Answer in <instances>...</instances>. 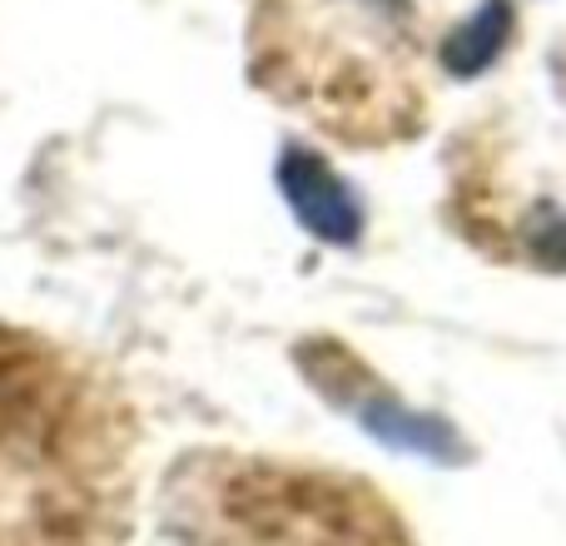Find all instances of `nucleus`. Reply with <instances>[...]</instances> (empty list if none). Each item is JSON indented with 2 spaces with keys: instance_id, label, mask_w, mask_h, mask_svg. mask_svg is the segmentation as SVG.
I'll list each match as a JSON object with an SVG mask.
<instances>
[{
  "instance_id": "f257e3e1",
  "label": "nucleus",
  "mask_w": 566,
  "mask_h": 546,
  "mask_svg": "<svg viewBox=\"0 0 566 546\" xmlns=\"http://www.w3.org/2000/svg\"><path fill=\"white\" fill-rule=\"evenodd\" d=\"M279 185H283V195H289V209L298 214V224L308 229L313 239H323V244H353V239H358V229H363L358 199L348 195V185H343L318 155L289 149V155L279 159Z\"/></svg>"
},
{
  "instance_id": "f03ea898",
  "label": "nucleus",
  "mask_w": 566,
  "mask_h": 546,
  "mask_svg": "<svg viewBox=\"0 0 566 546\" xmlns=\"http://www.w3.org/2000/svg\"><path fill=\"white\" fill-rule=\"evenodd\" d=\"M507 35H512V6L507 0H482V6L442 40V65H448V75H462V80L482 75V70L502 55Z\"/></svg>"
}]
</instances>
